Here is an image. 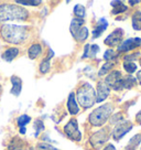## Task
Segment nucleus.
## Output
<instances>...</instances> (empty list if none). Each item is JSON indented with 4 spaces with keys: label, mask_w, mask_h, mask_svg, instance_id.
<instances>
[{
    "label": "nucleus",
    "mask_w": 141,
    "mask_h": 150,
    "mask_svg": "<svg viewBox=\"0 0 141 150\" xmlns=\"http://www.w3.org/2000/svg\"><path fill=\"white\" fill-rule=\"evenodd\" d=\"M111 112H113V106L110 104H104L90 114L88 120L93 126L100 127L108 120Z\"/></svg>",
    "instance_id": "nucleus-4"
},
{
    "label": "nucleus",
    "mask_w": 141,
    "mask_h": 150,
    "mask_svg": "<svg viewBox=\"0 0 141 150\" xmlns=\"http://www.w3.org/2000/svg\"><path fill=\"white\" fill-rule=\"evenodd\" d=\"M90 57H94L95 55H96V53L98 52L99 50V47L97 45V44H93V45H90Z\"/></svg>",
    "instance_id": "nucleus-32"
},
{
    "label": "nucleus",
    "mask_w": 141,
    "mask_h": 150,
    "mask_svg": "<svg viewBox=\"0 0 141 150\" xmlns=\"http://www.w3.org/2000/svg\"><path fill=\"white\" fill-rule=\"evenodd\" d=\"M123 69H125V71L128 72V73H133V72L137 71V65H136V63H133V62L126 61L123 63Z\"/></svg>",
    "instance_id": "nucleus-26"
},
{
    "label": "nucleus",
    "mask_w": 141,
    "mask_h": 150,
    "mask_svg": "<svg viewBox=\"0 0 141 150\" xmlns=\"http://www.w3.org/2000/svg\"><path fill=\"white\" fill-rule=\"evenodd\" d=\"M136 80L138 81V82H139V83H140V84H141V70H140V71H138V72H137Z\"/></svg>",
    "instance_id": "nucleus-34"
},
{
    "label": "nucleus",
    "mask_w": 141,
    "mask_h": 150,
    "mask_svg": "<svg viewBox=\"0 0 141 150\" xmlns=\"http://www.w3.org/2000/svg\"><path fill=\"white\" fill-rule=\"evenodd\" d=\"M1 91H2V88H1V85H0V93H1Z\"/></svg>",
    "instance_id": "nucleus-38"
},
{
    "label": "nucleus",
    "mask_w": 141,
    "mask_h": 150,
    "mask_svg": "<svg viewBox=\"0 0 141 150\" xmlns=\"http://www.w3.org/2000/svg\"><path fill=\"white\" fill-rule=\"evenodd\" d=\"M50 60H47V57L44 59V60H42V62L40 63V65H39V70H40V72L42 73V74H47V72L50 71Z\"/></svg>",
    "instance_id": "nucleus-24"
},
{
    "label": "nucleus",
    "mask_w": 141,
    "mask_h": 150,
    "mask_svg": "<svg viewBox=\"0 0 141 150\" xmlns=\"http://www.w3.org/2000/svg\"><path fill=\"white\" fill-rule=\"evenodd\" d=\"M29 12L23 7L17 5H0V22L9 20H27Z\"/></svg>",
    "instance_id": "nucleus-2"
},
{
    "label": "nucleus",
    "mask_w": 141,
    "mask_h": 150,
    "mask_svg": "<svg viewBox=\"0 0 141 150\" xmlns=\"http://www.w3.org/2000/svg\"><path fill=\"white\" fill-rule=\"evenodd\" d=\"M141 45V39L140 38H131V39H128L118 47V51L119 52H126L133 50L136 47H140Z\"/></svg>",
    "instance_id": "nucleus-10"
},
{
    "label": "nucleus",
    "mask_w": 141,
    "mask_h": 150,
    "mask_svg": "<svg viewBox=\"0 0 141 150\" xmlns=\"http://www.w3.org/2000/svg\"><path fill=\"white\" fill-rule=\"evenodd\" d=\"M64 132L70 139L74 141H80L82 139V132L78 129V124L77 120L72 118L70 122L64 126Z\"/></svg>",
    "instance_id": "nucleus-5"
},
{
    "label": "nucleus",
    "mask_w": 141,
    "mask_h": 150,
    "mask_svg": "<svg viewBox=\"0 0 141 150\" xmlns=\"http://www.w3.org/2000/svg\"><path fill=\"white\" fill-rule=\"evenodd\" d=\"M87 37H88V30H87V28H86V27L80 28V31L76 33L75 35H74V38H75L77 41H80V42H83V41H85V40L87 39Z\"/></svg>",
    "instance_id": "nucleus-22"
},
{
    "label": "nucleus",
    "mask_w": 141,
    "mask_h": 150,
    "mask_svg": "<svg viewBox=\"0 0 141 150\" xmlns=\"http://www.w3.org/2000/svg\"><path fill=\"white\" fill-rule=\"evenodd\" d=\"M122 38H123V30L120 28L115 29L113 32L105 39V44L111 47H117V45L119 47V44L122 41Z\"/></svg>",
    "instance_id": "nucleus-7"
},
{
    "label": "nucleus",
    "mask_w": 141,
    "mask_h": 150,
    "mask_svg": "<svg viewBox=\"0 0 141 150\" xmlns=\"http://www.w3.org/2000/svg\"><path fill=\"white\" fill-rule=\"evenodd\" d=\"M108 27V22L106 21V19H99L98 22H97V25H96V28L93 30V38H98L102 35V33L107 29Z\"/></svg>",
    "instance_id": "nucleus-15"
},
{
    "label": "nucleus",
    "mask_w": 141,
    "mask_h": 150,
    "mask_svg": "<svg viewBox=\"0 0 141 150\" xmlns=\"http://www.w3.org/2000/svg\"><path fill=\"white\" fill-rule=\"evenodd\" d=\"M121 73H120V71H113V72H110L108 74V76L106 77V80H105V83L108 85L109 87H111L114 88V86L117 84L118 81L121 79Z\"/></svg>",
    "instance_id": "nucleus-12"
},
{
    "label": "nucleus",
    "mask_w": 141,
    "mask_h": 150,
    "mask_svg": "<svg viewBox=\"0 0 141 150\" xmlns=\"http://www.w3.org/2000/svg\"><path fill=\"white\" fill-rule=\"evenodd\" d=\"M74 14L76 16V18H80V19L85 18V16H86V10H85L84 6L76 5L75 7H74Z\"/></svg>",
    "instance_id": "nucleus-23"
},
{
    "label": "nucleus",
    "mask_w": 141,
    "mask_h": 150,
    "mask_svg": "<svg viewBox=\"0 0 141 150\" xmlns=\"http://www.w3.org/2000/svg\"><path fill=\"white\" fill-rule=\"evenodd\" d=\"M132 129V124L128 120H125V122H121L120 124H118L117 126L115 127V129L111 132V136L115 140H120L122 137L125 136L127 132Z\"/></svg>",
    "instance_id": "nucleus-6"
},
{
    "label": "nucleus",
    "mask_w": 141,
    "mask_h": 150,
    "mask_svg": "<svg viewBox=\"0 0 141 150\" xmlns=\"http://www.w3.org/2000/svg\"><path fill=\"white\" fill-rule=\"evenodd\" d=\"M117 56V53L114 51V50H107V51L105 52V54H104V59L105 60H107V61H109V60H114L115 57Z\"/></svg>",
    "instance_id": "nucleus-30"
},
{
    "label": "nucleus",
    "mask_w": 141,
    "mask_h": 150,
    "mask_svg": "<svg viewBox=\"0 0 141 150\" xmlns=\"http://www.w3.org/2000/svg\"><path fill=\"white\" fill-rule=\"evenodd\" d=\"M41 53H42V47H41L39 43L32 44L31 47H29L28 54H29V57H30L31 60H35Z\"/></svg>",
    "instance_id": "nucleus-18"
},
{
    "label": "nucleus",
    "mask_w": 141,
    "mask_h": 150,
    "mask_svg": "<svg viewBox=\"0 0 141 150\" xmlns=\"http://www.w3.org/2000/svg\"><path fill=\"white\" fill-rule=\"evenodd\" d=\"M110 5L113 6V8H114L113 11H111L113 14H120V13H122V12H125V11L128 9L127 6L123 5L121 1H111Z\"/></svg>",
    "instance_id": "nucleus-19"
},
{
    "label": "nucleus",
    "mask_w": 141,
    "mask_h": 150,
    "mask_svg": "<svg viewBox=\"0 0 141 150\" xmlns=\"http://www.w3.org/2000/svg\"><path fill=\"white\" fill-rule=\"evenodd\" d=\"M84 27V20L80 18H74L70 22V31L72 33V35L74 37L76 33L80 31V28Z\"/></svg>",
    "instance_id": "nucleus-16"
},
{
    "label": "nucleus",
    "mask_w": 141,
    "mask_h": 150,
    "mask_svg": "<svg viewBox=\"0 0 141 150\" xmlns=\"http://www.w3.org/2000/svg\"><path fill=\"white\" fill-rule=\"evenodd\" d=\"M107 140H108V132L106 129H102V130L97 131L90 137V142L95 148H98L99 146L104 145Z\"/></svg>",
    "instance_id": "nucleus-9"
},
{
    "label": "nucleus",
    "mask_w": 141,
    "mask_h": 150,
    "mask_svg": "<svg viewBox=\"0 0 141 150\" xmlns=\"http://www.w3.org/2000/svg\"><path fill=\"white\" fill-rule=\"evenodd\" d=\"M132 28L135 30H141V12L137 11L132 16Z\"/></svg>",
    "instance_id": "nucleus-21"
},
{
    "label": "nucleus",
    "mask_w": 141,
    "mask_h": 150,
    "mask_svg": "<svg viewBox=\"0 0 141 150\" xmlns=\"http://www.w3.org/2000/svg\"><path fill=\"white\" fill-rule=\"evenodd\" d=\"M90 44H86L85 45V51H84V54H83V59H86V57H88L90 56Z\"/></svg>",
    "instance_id": "nucleus-33"
},
{
    "label": "nucleus",
    "mask_w": 141,
    "mask_h": 150,
    "mask_svg": "<svg viewBox=\"0 0 141 150\" xmlns=\"http://www.w3.org/2000/svg\"><path fill=\"white\" fill-rule=\"evenodd\" d=\"M33 127H34V129H35V137H38L39 134H40L41 131L44 130V125H43V122L41 120V119L35 120V122H34V125H33Z\"/></svg>",
    "instance_id": "nucleus-27"
},
{
    "label": "nucleus",
    "mask_w": 141,
    "mask_h": 150,
    "mask_svg": "<svg viewBox=\"0 0 141 150\" xmlns=\"http://www.w3.org/2000/svg\"><path fill=\"white\" fill-rule=\"evenodd\" d=\"M18 55H19V49H17V47H10V49H7L5 51V53L2 54V59L7 62H11Z\"/></svg>",
    "instance_id": "nucleus-17"
},
{
    "label": "nucleus",
    "mask_w": 141,
    "mask_h": 150,
    "mask_svg": "<svg viewBox=\"0 0 141 150\" xmlns=\"http://www.w3.org/2000/svg\"><path fill=\"white\" fill-rule=\"evenodd\" d=\"M110 94V87L105 82H99L96 92V103H102Z\"/></svg>",
    "instance_id": "nucleus-11"
},
{
    "label": "nucleus",
    "mask_w": 141,
    "mask_h": 150,
    "mask_svg": "<svg viewBox=\"0 0 141 150\" xmlns=\"http://www.w3.org/2000/svg\"><path fill=\"white\" fill-rule=\"evenodd\" d=\"M11 83H12V88H11V94L14 95V96H19L20 93H21V89H22V81L20 77L18 76H11Z\"/></svg>",
    "instance_id": "nucleus-13"
},
{
    "label": "nucleus",
    "mask_w": 141,
    "mask_h": 150,
    "mask_svg": "<svg viewBox=\"0 0 141 150\" xmlns=\"http://www.w3.org/2000/svg\"><path fill=\"white\" fill-rule=\"evenodd\" d=\"M136 119H137V122H140V124H141V110L136 115Z\"/></svg>",
    "instance_id": "nucleus-36"
},
{
    "label": "nucleus",
    "mask_w": 141,
    "mask_h": 150,
    "mask_svg": "<svg viewBox=\"0 0 141 150\" xmlns=\"http://www.w3.org/2000/svg\"><path fill=\"white\" fill-rule=\"evenodd\" d=\"M77 100L84 108H90L96 103V92L88 83H85L77 89Z\"/></svg>",
    "instance_id": "nucleus-3"
},
{
    "label": "nucleus",
    "mask_w": 141,
    "mask_h": 150,
    "mask_svg": "<svg viewBox=\"0 0 141 150\" xmlns=\"http://www.w3.org/2000/svg\"><path fill=\"white\" fill-rule=\"evenodd\" d=\"M104 150H116V148H115V146L110 144V145H107V146H106V147L104 148Z\"/></svg>",
    "instance_id": "nucleus-35"
},
{
    "label": "nucleus",
    "mask_w": 141,
    "mask_h": 150,
    "mask_svg": "<svg viewBox=\"0 0 141 150\" xmlns=\"http://www.w3.org/2000/svg\"><path fill=\"white\" fill-rule=\"evenodd\" d=\"M0 33L6 42L20 44L28 39L29 27L18 24H4L0 29Z\"/></svg>",
    "instance_id": "nucleus-1"
},
{
    "label": "nucleus",
    "mask_w": 141,
    "mask_h": 150,
    "mask_svg": "<svg viewBox=\"0 0 141 150\" xmlns=\"http://www.w3.org/2000/svg\"><path fill=\"white\" fill-rule=\"evenodd\" d=\"M138 2H139V1H129V4H130V5H137Z\"/></svg>",
    "instance_id": "nucleus-37"
},
{
    "label": "nucleus",
    "mask_w": 141,
    "mask_h": 150,
    "mask_svg": "<svg viewBox=\"0 0 141 150\" xmlns=\"http://www.w3.org/2000/svg\"><path fill=\"white\" fill-rule=\"evenodd\" d=\"M114 65V62H107V63H105L103 65V67L100 69V71H99L98 75L99 76H102V75H105L108 71H110V69L113 67Z\"/></svg>",
    "instance_id": "nucleus-28"
},
{
    "label": "nucleus",
    "mask_w": 141,
    "mask_h": 150,
    "mask_svg": "<svg viewBox=\"0 0 141 150\" xmlns=\"http://www.w3.org/2000/svg\"><path fill=\"white\" fill-rule=\"evenodd\" d=\"M17 4L22 6H39L41 5V1H17Z\"/></svg>",
    "instance_id": "nucleus-31"
},
{
    "label": "nucleus",
    "mask_w": 141,
    "mask_h": 150,
    "mask_svg": "<svg viewBox=\"0 0 141 150\" xmlns=\"http://www.w3.org/2000/svg\"><path fill=\"white\" fill-rule=\"evenodd\" d=\"M137 84L136 77H133L131 75H127V76H121V79L118 81V83L114 88L115 91H121V89H130L131 87H133Z\"/></svg>",
    "instance_id": "nucleus-8"
},
{
    "label": "nucleus",
    "mask_w": 141,
    "mask_h": 150,
    "mask_svg": "<svg viewBox=\"0 0 141 150\" xmlns=\"http://www.w3.org/2000/svg\"><path fill=\"white\" fill-rule=\"evenodd\" d=\"M31 122V118L29 117L28 115H21L18 119H17V124H18V126L20 127V128H23L27 124H29V122Z\"/></svg>",
    "instance_id": "nucleus-25"
},
{
    "label": "nucleus",
    "mask_w": 141,
    "mask_h": 150,
    "mask_svg": "<svg viewBox=\"0 0 141 150\" xmlns=\"http://www.w3.org/2000/svg\"><path fill=\"white\" fill-rule=\"evenodd\" d=\"M67 109H68L70 115H76L80 112V107L77 105L74 93H70V96H68V99H67Z\"/></svg>",
    "instance_id": "nucleus-14"
},
{
    "label": "nucleus",
    "mask_w": 141,
    "mask_h": 150,
    "mask_svg": "<svg viewBox=\"0 0 141 150\" xmlns=\"http://www.w3.org/2000/svg\"><path fill=\"white\" fill-rule=\"evenodd\" d=\"M37 150H60L55 148V147H53L52 145H49V144H44V142H41V144H39L38 147H37Z\"/></svg>",
    "instance_id": "nucleus-29"
},
{
    "label": "nucleus",
    "mask_w": 141,
    "mask_h": 150,
    "mask_svg": "<svg viewBox=\"0 0 141 150\" xmlns=\"http://www.w3.org/2000/svg\"><path fill=\"white\" fill-rule=\"evenodd\" d=\"M141 142V134H138L136 136H133L129 140V142L126 146V150H136L137 146H139Z\"/></svg>",
    "instance_id": "nucleus-20"
}]
</instances>
